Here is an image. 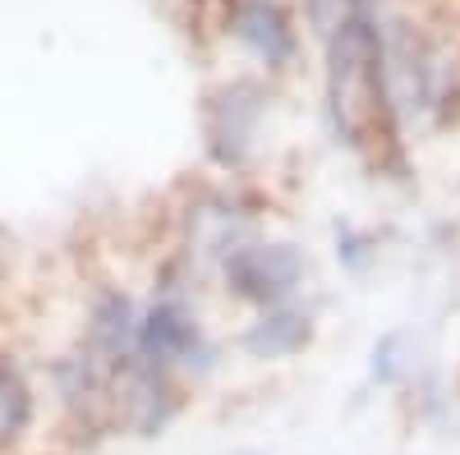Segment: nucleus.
I'll use <instances>...</instances> for the list:
<instances>
[{
	"label": "nucleus",
	"mask_w": 460,
	"mask_h": 455,
	"mask_svg": "<svg viewBox=\"0 0 460 455\" xmlns=\"http://www.w3.org/2000/svg\"><path fill=\"white\" fill-rule=\"evenodd\" d=\"M299 276V262L290 249H244L235 262H230V281H235L240 294L253 299H281Z\"/></svg>",
	"instance_id": "nucleus-1"
},
{
	"label": "nucleus",
	"mask_w": 460,
	"mask_h": 455,
	"mask_svg": "<svg viewBox=\"0 0 460 455\" xmlns=\"http://www.w3.org/2000/svg\"><path fill=\"white\" fill-rule=\"evenodd\" d=\"M235 37L253 56H262L267 65H281L290 56V47H295L290 23H286V14L272 5V0H244V5L235 10Z\"/></svg>",
	"instance_id": "nucleus-2"
},
{
	"label": "nucleus",
	"mask_w": 460,
	"mask_h": 455,
	"mask_svg": "<svg viewBox=\"0 0 460 455\" xmlns=\"http://www.w3.org/2000/svg\"><path fill=\"white\" fill-rule=\"evenodd\" d=\"M32 424V391L23 382V372L10 363V359H0V451L14 446Z\"/></svg>",
	"instance_id": "nucleus-3"
},
{
	"label": "nucleus",
	"mask_w": 460,
	"mask_h": 455,
	"mask_svg": "<svg viewBox=\"0 0 460 455\" xmlns=\"http://www.w3.org/2000/svg\"><path fill=\"white\" fill-rule=\"evenodd\" d=\"M304 340H309V322L281 313V318L258 322V327L244 336V350H249L253 359H286V354H295V350L304 346Z\"/></svg>",
	"instance_id": "nucleus-4"
}]
</instances>
